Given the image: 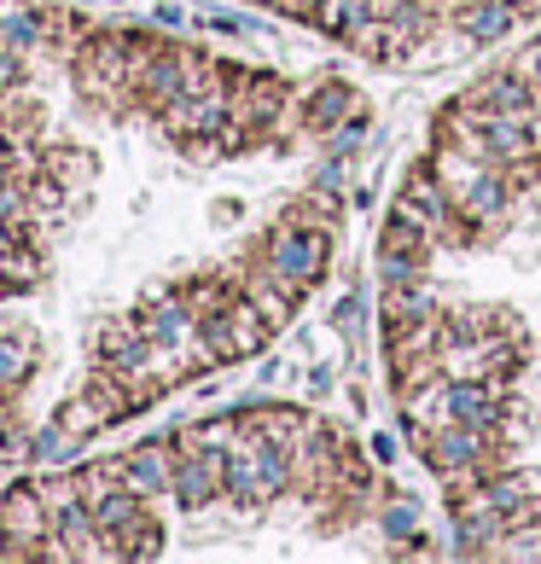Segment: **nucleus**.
<instances>
[{"instance_id":"1","label":"nucleus","mask_w":541,"mask_h":564,"mask_svg":"<svg viewBox=\"0 0 541 564\" xmlns=\"http://www.w3.org/2000/svg\"><path fill=\"white\" fill-rule=\"evenodd\" d=\"M332 234H338V227H303V221L280 216V221L257 239L251 257L274 268V274L297 291V297H309V291L326 280V268H332Z\"/></svg>"},{"instance_id":"2","label":"nucleus","mask_w":541,"mask_h":564,"mask_svg":"<svg viewBox=\"0 0 541 564\" xmlns=\"http://www.w3.org/2000/svg\"><path fill=\"white\" fill-rule=\"evenodd\" d=\"M495 454H501V436H484L472 425H443V431L420 436V459L436 471V484H443L448 495H461L472 484H484L489 471H501Z\"/></svg>"},{"instance_id":"3","label":"nucleus","mask_w":541,"mask_h":564,"mask_svg":"<svg viewBox=\"0 0 541 564\" xmlns=\"http://www.w3.org/2000/svg\"><path fill=\"white\" fill-rule=\"evenodd\" d=\"M291 471H297V454L280 448V443H239L227 454V500L245 512L268 507V500H280L291 489Z\"/></svg>"},{"instance_id":"4","label":"nucleus","mask_w":541,"mask_h":564,"mask_svg":"<svg viewBox=\"0 0 541 564\" xmlns=\"http://www.w3.org/2000/svg\"><path fill=\"white\" fill-rule=\"evenodd\" d=\"M0 535L12 541V558H35L41 541L53 535V512L41 500L35 484H12L7 500H0Z\"/></svg>"},{"instance_id":"5","label":"nucleus","mask_w":541,"mask_h":564,"mask_svg":"<svg viewBox=\"0 0 541 564\" xmlns=\"http://www.w3.org/2000/svg\"><path fill=\"white\" fill-rule=\"evenodd\" d=\"M186 512H204L227 495V448H175V489Z\"/></svg>"},{"instance_id":"6","label":"nucleus","mask_w":541,"mask_h":564,"mask_svg":"<svg viewBox=\"0 0 541 564\" xmlns=\"http://www.w3.org/2000/svg\"><path fill=\"white\" fill-rule=\"evenodd\" d=\"M448 507H454V535H461V553H489L495 541L512 530V518L495 507V495L484 484L448 495Z\"/></svg>"},{"instance_id":"7","label":"nucleus","mask_w":541,"mask_h":564,"mask_svg":"<svg viewBox=\"0 0 541 564\" xmlns=\"http://www.w3.org/2000/svg\"><path fill=\"white\" fill-rule=\"evenodd\" d=\"M448 344V308L443 315H420V321H402V326H385V361H390V379L408 367H425L436 361Z\"/></svg>"},{"instance_id":"8","label":"nucleus","mask_w":541,"mask_h":564,"mask_svg":"<svg viewBox=\"0 0 541 564\" xmlns=\"http://www.w3.org/2000/svg\"><path fill=\"white\" fill-rule=\"evenodd\" d=\"M186 65H193V47H152V58L134 70V106L163 111L186 94Z\"/></svg>"},{"instance_id":"9","label":"nucleus","mask_w":541,"mask_h":564,"mask_svg":"<svg viewBox=\"0 0 541 564\" xmlns=\"http://www.w3.org/2000/svg\"><path fill=\"white\" fill-rule=\"evenodd\" d=\"M448 24L461 30V41H472V47H489V41L512 35L518 24H530V0H461Z\"/></svg>"},{"instance_id":"10","label":"nucleus","mask_w":541,"mask_h":564,"mask_svg":"<svg viewBox=\"0 0 541 564\" xmlns=\"http://www.w3.org/2000/svg\"><path fill=\"white\" fill-rule=\"evenodd\" d=\"M111 471H117V484L122 489H134V495H170L175 489V448L163 443H140V448H129V454H117L111 459Z\"/></svg>"},{"instance_id":"11","label":"nucleus","mask_w":541,"mask_h":564,"mask_svg":"<svg viewBox=\"0 0 541 564\" xmlns=\"http://www.w3.org/2000/svg\"><path fill=\"white\" fill-rule=\"evenodd\" d=\"M431 30H436V18H431L425 0H397L379 24V58L385 65H408V58L431 41Z\"/></svg>"},{"instance_id":"12","label":"nucleus","mask_w":541,"mask_h":564,"mask_svg":"<svg viewBox=\"0 0 541 564\" xmlns=\"http://www.w3.org/2000/svg\"><path fill=\"white\" fill-rule=\"evenodd\" d=\"M367 111V99L349 88V82H338V76H326V82H315L309 88V99L297 106V117H303V129L309 134H338L349 117H361Z\"/></svg>"},{"instance_id":"13","label":"nucleus","mask_w":541,"mask_h":564,"mask_svg":"<svg viewBox=\"0 0 541 564\" xmlns=\"http://www.w3.org/2000/svg\"><path fill=\"white\" fill-rule=\"evenodd\" d=\"M397 395H402V420H408L413 443L431 436V431H443V425H454V413H448V372H436V379H425V384H408Z\"/></svg>"},{"instance_id":"14","label":"nucleus","mask_w":541,"mask_h":564,"mask_svg":"<svg viewBox=\"0 0 541 564\" xmlns=\"http://www.w3.org/2000/svg\"><path fill=\"white\" fill-rule=\"evenodd\" d=\"M245 431L257 436V443H280L297 454L303 436L315 431V420H309L303 408H285V402H262V408H245Z\"/></svg>"},{"instance_id":"15","label":"nucleus","mask_w":541,"mask_h":564,"mask_svg":"<svg viewBox=\"0 0 541 564\" xmlns=\"http://www.w3.org/2000/svg\"><path fill=\"white\" fill-rule=\"evenodd\" d=\"M461 99H472V106H495V111H530L535 106V88L524 76H518V65H507V70H489V76H477L472 88L461 94Z\"/></svg>"},{"instance_id":"16","label":"nucleus","mask_w":541,"mask_h":564,"mask_svg":"<svg viewBox=\"0 0 541 564\" xmlns=\"http://www.w3.org/2000/svg\"><path fill=\"white\" fill-rule=\"evenodd\" d=\"M379 315L385 326H402V321H420V315H443L431 280H402V285H379Z\"/></svg>"},{"instance_id":"17","label":"nucleus","mask_w":541,"mask_h":564,"mask_svg":"<svg viewBox=\"0 0 541 564\" xmlns=\"http://www.w3.org/2000/svg\"><path fill=\"white\" fill-rule=\"evenodd\" d=\"M372 524H379V535L385 541H397V547H413L420 541V500L413 495H385L379 500V512H372Z\"/></svg>"},{"instance_id":"18","label":"nucleus","mask_w":541,"mask_h":564,"mask_svg":"<svg viewBox=\"0 0 541 564\" xmlns=\"http://www.w3.org/2000/svg\"><path fill=\"white\" fill-rule=\"evenodd\" d=\"M76 448H82V436H71L58 420H53V425H41V431L30 436V459H35V466H71Z\"/></svg>"},{"instance_id":"19","label":"nucleus","mask_w":541,"mask_h":564,"mask_svg":"<svg viewBox=\"0 0 541 564\" xmlns=\"http://www.w3.org/2000/svg\"><path fill=\"white\" fill-rule=\"evenodd\" d=\"M181 297H186V308H193L198 321H210V315H221V308L239 297V291L227 285V280H216V274H204V280H186V285H181Z\"/></svg>"},{"instance_id":"20","label":"nucleus","mask_w":541,"mask_h":564,"mask_svg":"<svg viewBox=\"0 0 541 564\" xmlns=\"http://www.w3.org/2000/svg\"><path fill=\"white\" fill-rule=\"evenodd\" d=\"M35 372V338H0V390L24 384Z\"/></svg>"},{"instance_id":"21","label":"nucleus","mask_w":541,"mask_h":564,"mask_svg":"<svg viewBox=\"0 0 541 564\" xmlns=\"http://www.w3.org/2000/svg\"><path fill=\"white\" fill-rule=\"evenodd\" d=\"M291 221H303V227H338V193H326V186H309V193L285 210Z\"/></svg>"},{"instance_id":"22","label":"nucleus","mask_w":541,"mask_h":564,"mask_svg":"<svg viewBox=\"0 0 541 564\" xmlns=\"http://www.w3.org/2000/svg\"><path fill=\"white\" fill-rule=\"evenodd\" d=\"M402 280H431V257H408V250H379V285Z\"/></svg>"},{"instance_id":"23","label":"nucleus","mask_w":541,"mask_h":564,"mask_svg":"<svg viewBox=\"0 0 541 564\" xmlns=\"http://www.w3.org/2000/svg\"><path fill=\"white\" fill-rule=\"evenodd\" d=\"M58 425H65L71 436H94V431H106V413H99L94 395H71V402L58 408Z\"/></svg>"},{"instance_id":"24","label":"nucleus","mask_w":541,"mask_h":564,"mask_svg":"<svg viewBox=\"0 0 541 564\" xmlns=\"http://www.w3.org/2000/svg\"><path fill=\"white\" fill-rule=\"evenodd\" d=\"M41 35H47V24H41L35 12H12V18H0V41H7V47H18V53L41 47Z\"/></svg>"},{"instance_id":"25","label":"nucleus","mask_w":541,"mask_h":564,"mask_svg":"<svg viewBox=\"0 0 541 564\" xmlns=\"http://www.w3.org/2000/svg\"><path fill=\"white\" fill-rule=\"evenodd\" d=\"M0 459H30V431L0 408Z\"/></svg>"},{"instance_id":"26","label":"nucleus","mask_w":541,"mask_h":564,"mask_svg":"<svg viewBox=\"0 0 541 564\" xmlns=\"http://www.w3.org/2000/svg\"><path fill=\"white\" fill-rule=\"evenodd\" d=\"M198 18H204V30H221V35H245V30H257L245 12H227V7H198Z\"/></svg>"},{"instance_id":"27","label":"nucleus","mask_w":541,"mask_h":564,"mask_svg":"<svg viewBox=\"0 0 541 564\" xmlns=\"http://www.w3.org/2000/svg\"><path fill=\"white\" fill-rule=\"evenodd\" d=\"M397 454H402L397 431H372L367 436V459H372V466H397Z\"/></svg>"},{"instance_id":"28","label":"nucleus","mask_w":541,"mask_h":564,"mask_svg":"<svg viewBox=\"0 0 541 564\" xmlns=\"http://www.w3.org/2000/svg\"><path fill=\"white\" fill-rule=\"evenodd\" d=\"M332 326H338L344 338H356V326H361V297H356V291H349V297H338V303H332Z\"/></svg>"},{"instance_id":"29","label":"nucleus","mask_w":541,"mask_h":564,"mask_svg":"<svg viewBox=\"0 0 541 564\" xmlns=\"http://www.w3.org/2000/svg\"><path fill=\"white\" fill-rule=\"evenodd\" d=\"M518 76H524V82H530V88L541 94V35L530 41V47H524V53H518Z\"/></svg>"},{"instance_id":"30","label":"nucleus","mask_w":541,"mask_h":564,"mask_svg":"<svg viewBox=\"0 0 541 564\" xmlns=\"http://www.w3.org/2000/svg\"><path fill=\"white\" fill-rule=\"evenodd\" d=\"M53 175H65V181L88 175V158H82V152H53Z\"/></svg>"},{"instance_id":"31","label":"nucleus","mask_w":541,"mask_h":564,"mask_svg":"<svg viewBox=\"0 0 541 564\" xmlns=\"http://www.w3.org/2000/svg\"><path fill=\"white\" fill-rule=\"evenodd\" d=\"M315 186H326V193H344V158H326L315 170Z\"/></svg>"},{"instance_id":"32","label":"nucleus","mask_w":541,"mask_h":564,"mask_svg":"<svg viewBox=\"0 0 541 564\" xmlns=\"http://www.w3.org/2000/svg\"><path fill=\"white\" fill-rule=\"evenodd\" d=\"M18 82H24V58L12 47V53H0V88H18Z\"/></svg>"},{"instance_id":"33","label":"nucleus","mask_w":541,"mask_h":564,"mask_svg":"<svg viewBox=\"0 0 541 564\" xmlns=\"http://www.w3.org/2000/svg\"><path fill=\"white\" fill-rule=\"evenodd\" d=\"M152 18H158L163 30H181V24H186V7H175V0H158V7H152Z\"/></svg>"},{"instance_id":"34","label":"nucleus","mask_w":541,"mask_h":564,"mask_svg":"<svg viewBox=\"0 0 541 564\" xmlns=\"http://www.w3.org/2000/svg\"><path fill=\"white\" fill-rule=\"evenodd\" d=\"M24 245V221H7L0 216V257H7V250H18Z\"/></svg>"},{"instance_id":"35","label":"nucleus","mask_w":541,"mask_h":564,"mask_svg":"<svg viewBox=\"0 0 541 564\" xmlns=\"http://www.w3.org/2000/svg\"><path fill=\"white\" fill-rule=\"evenodd\" d=\"M239 216H245V204H239V198H221V204H216V221H221V227H234Z\"/></svg>"},{"instance_id":"36","label":"nucleus","mask_w":541,"mask_h":564,"mask_svg":"<svg viewBox=\"0 0 541 564\" xmlns=\"http://www.w3.org/2000/svg\"><path fill=\"white\" fill-rule=\"evenodd\" d=\"M257 379H262V384H280V379H285V361H262Z\"/></svg>"},{"instance_id":"37","label":"nucleus","mask_w":541,"mask_h":564,"mask_svg":"<svg viewBox=\"0 0 541 564\" xmlns=\"http://www.w3.org/2000/svg\"><path fill=\"white\" fill-rule=\"evenodd\" d=\"M309 390L326 395V390H332V367H315V372H309Z\"/></svg>"}]
</instances>
